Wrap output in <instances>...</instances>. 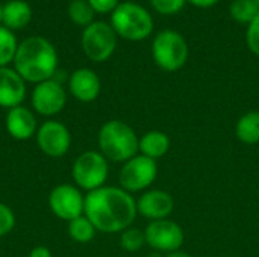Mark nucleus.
Instances as JSON below:
<instances>
[{
	"label": "nucleus",
	"instance_id": "obj_3",
	"mask_svg": "<svg viewBox=\"0 0 259 257\" xmlns=\"http://www.w3.org/2000/svg\"><path fill=\"white\" fill-rule=\"evenodd\" d=\"M99 151L115 164H124L138 155L140 138L135 130L121 120H109L102 124L97 135Z\"/></svg>",
	"mask_w": 259,
	"mask_h": 257
},
{
	"label": "nucleus",
	"instance_id": "obj_17",
	"mask_svg": "<svg viewBox=\"0 0 259 257\" xmlns=\"http://www.w3.org/2000/svg\"><path fill=\"white\" fill-rule=\"evenodd\" d=\"M170 147H171V141L165 132L149 130L140 138L138 153L149 159L158 161V159H162L168 153Z\"/></svg>",
	"mask_w": 259,
	"mask_h": 257
},
{
	"label": "nucleus",
	"instance_id": "obj_31",
	"mask_svg": "<svg viewBox=\"0 0 259 257\" xmlns=\"http://www.w3.org/2000/svg\"><path fill=\"white\" fill-rule=\"evenodd\" d=\"M165 257H193L190 253L184 251V250H178V251H173V253H168L165 254Z\"/></svg>",
	"mask_w": 259,
	"mask_h": 257
},
{
	"label": "nucleus",
	"instance_id": "obj_1",
	"mask_svg": "<svg viewBox=\"0 0 259 257\" xmlns=\"http://www.w3.org/2000/svg\"><path fill=\"white\" fill-rule=\"evenodd\" d=\"M83 215L102 233H121L132 226L138 212L137 200L120 186H102L85 195Z\"/></svg>",
	"mask_w": 259,
	"mask_h": 257
},
{
	"label": "nucleus",
	"instance_id": "obj_15",
	"mask_svg": "<svg viewBox=\"0 0 259 257\" xmlns=\"http://www.w3.org/2000/svg\"><path fill=\"white\" fill-rule=\"evenodd\" d=\"M5 127L11 138L17 141H27L36 135L38 121L30 109L20 105L6 112Z\"/></svg>",
	"mask_w": 259,
	"mask_h": 257
},
{
	"label": "nucleus",
	"instance_id": "obj_21",
	"mask_svg": "<svg viewBox=\"0 0 259 257\" xmlns=\"http://www.w3.org/2000/svg\"><path fill=\"white\" fill-rule=\"evenodd\" d=\"M229 14L237 23L249 24L259 14V0H234Z\"/></svg>",
	"mask_w": 259,
	"mask_h": 257
},
{
	"label": "nucleus",
	"instance_id": "obj_4",
	"mask_svg": "<svg viewBox=\"0 0 259 257\" xmlns=\"http://www.w3.org/2000/svg\"><path fill=\"white\" fill-rule=\"evenodd\" d=\"M111 26L117 36L127 41H143L153 30V18L144 6L135 2H123L111 14Z\"/></svg>",
	"mask_w": 259,
	"mask_h": 257
},
{
	"label": "nucleus",
	"instance_id": "obj_6",
	"mask_svg": "<svg viewBox=\"0 0 259 257\" xmlns=\"http://www.w3.org/2000/svg\"><path fill=\"white\" fill-rule=\"evenodd\" d=\"M109 176V161L96 150L80 153L71 167V177L76 186L91 192L106 185Z\"/></svg>",
	"mask_w": 259,
	"mask_h": 257
},
{
	"label": "nucleus",
	"instance_id": "obj_27",
	"mask_svg": "<svg viewBox=\"0 0 259 257\" xmlns=\"http://www.w3.org/2000/svg\"><path fill=\"white\" fill-rule=\"evenodd\" d=\"M246 42L249 50L259 56V14L247 24V32H246Z\"/></svg>",
	"mask_w": 259,
	"mask_h": 257
},
{
	"label": "nucleus",
	"instance_id": "obj_7",
	"mask_svg": "<svg viewBox=\"0 0 259 257\" xmlns=\"http://www.w3.org/2000/svg\"><path fill=\"white\" fill-rule=\"evenodd\" d=\"M80 44L90 61L105 62L117 48V33L111 24L105 21H94L83 29Z\"/></svg>",
	"mask_w": 259,
	"mask_h": 257
},
{
	"label": "nucleus",
	"instance_id": "obj_11",
	"mask_svg": "<svg viewBox=\"0 0 259 257\" xmlns=\"http://www.w3.org/2000/svg\"><path fill=\"white\" fill-rule=\"evenodd\" d=\"M36 144L39 150L53 159L62 158L71 147V133L68 127L56 120H47L36 130Z\"/></svg>",
	"mask_w": 259,
	"mask_h": 257
},
{
	"label": "nucleus",
	"instance_id": "obj_9",
	"mask_svg": "<svg viewBox=\"0 0 259 257\" xmlns=\"http://www.w3.org/2000/svg\"><path fill=\"white\" fill-rule=\"evenodd\" d=\"M146 245L159 253H173L182 250L185 242V232L181 224L167 218L158 221H149L144 229Z\"/></svg>",
	"mask_w": 259,
	"mask_h": 257
},
{
	"label": "nucleus",
	"instance_id": "obj_28",
	"mask_svg": "<svg viewBox=\"0 0 259 257\" xmlns=\"http://www.w3.org/2000/svg\"><path fill=\"white\" fill-rule=\"evenodd\" d=\"M88 3L96 14H112L120 5L118 0H88Z\"/></svg>",
	"mask_w": 259,
	"mask_h": 257
},
{
	"label": "nucleus",
	"instance_id": "obj_22",
	"mask_svg": "<svg viewBox=\"0 0 259 257\" xmlns=\"http://www.w3.org/2000/svg\"><path fill=\"white\" fill-rule=\"evenodd\" d=\"M18 44L20 42L17 41L15 33L8 27L0 26V68L14 62Z\"/></svg>",
	"mask_w": 259,
	"mask_h": 257
},
{
	"label": "nucleus",
	"instance_id": "obj_12",
	"mask_svg": "<svg viewBox=\"0 0 259 257\" xmlns=\"http://www.w3.org/2000/svg\"><path fill=\"white\" fill-rule=\"evenodd\" d=\"M30 101L36 114L50 118L58 115L65 108L67 92L61 82L56 79H49L35 85Z\"/></svg>",
	"mask_w": 259,
	"mask_h": 257
},
{
	"label": "nucleus",
	"instance_id": "obj_14",
	"mask_svg": "<svg viewBox=\"0 0 259 257\" xmlns=\"http://www.w3.org/2000/svg\"><path fill=\"white\" fill-rule=\"evenodd\" d=\"M100 89V77L91 68H77L68 79V91L80 103L94 101L99 97Z\"/></svg>",
	"mask_w": 259,
	"mask_h": 257
},
{
	"label": "nucleus",
	"instance_id": "obj_25",
	"mask_svg": "<svg viewBox=\"0 0 259 257\" xmlns=\"http://www.w3.org/2000/svg\"><path fill=\"white\" fill-rule=\"evenodd\" d=\"M187 0H150V5L153 9L164 15H173L178 14L184 6Z\"/></svg>",
	"mask_w": 259,
	"mask_h": 257
},
{
	"label": "nucleus",
	"instance_id": "obj_8",
	"mask_svg": "<svg viewBox=\"0 0 259 257\" xmlns=\"http://www.w3.org/2000/svg\"><path fill=\"white\" fill-rule=\"evenodd\" d=\"M158 177V164L143 155H137L126 161L118 173L120 188L129 194L147 191Z\"/></svg>",
	"mask_w": 259,
	"mask_h": 257
},
{
	"label": "nucleus",
	"instance_id": "obj_10",
	"mask_svg": "<svg viewBox=\"0 0 259 257\" xmlns=\"http://www.w3.org/2000/svg\"><path fill=\"white\" fill-rule=\"evenodd\" d=\"M49 208L55 217L70 223L71 220L83 215L85 195L76 185L61 183L50 191Z\"/></svg>",
	"mask_w": 259,
	"mask_h": 257
},
{
	"label": "nucleus",
	"instance_id": "obj_26",
	"mask_svg": "<svg viewBox=\"0 0 259 257\" xmlns=\"http://www.w3.org/2000/svg\"><path fill=\"white\" fill-rule=\"evenodd\" d=\"M15 227V215L12 209L0 201V238L9 235Z\"/></svg>",
	"mask_w": 259,
	"mask_h": 257
},
{
	"label": "nucleus",
	"instance_id": "obj_32",
	"mask_svg": "<svg viewBox=\"0 0 259 257\" xmlns=\"http://www.w3.org/2000/svg\"><path fill=\"white\" fill-rule=\"evenodd\" d=\"M2 9H3V5L0 3V23H2Z\"/></svg>",
	"mask_w": 259,
	"mask_h": 257
},
{
	"label": "nucleus",
	"instance_id": "obj_24",
	"mask_svg": "<svg viewBox=\"0 0 259 257\" xmlns=\"http://www.w3.org/2000/svg\"><path fill=\"white\" fill-rule=\"evenodd\" d=\"M146 245L144 230L137 227H127L120 233V247L127 253H137Z\"/></svg>",
	"mask_w": 259,
	"mask_h": 257
},
{
	"label": "nucleus",
	"instance_id": "obj_13",
	"mask_svg": "<svg viewBox=\"0 0 259 257\" xmlns=\"http://www.w3.org/2000/svg\"><path fill=\"white\" fill-rule=\"evenodd\" d=\"M175 211V200L162 189H147L137 200V212L149 221L167 220Z\"/></svg>",
	"mask_w": 259,
	"mask_h": 257
},
{
	"label": "nucleus",
	"instance_id": "obj_23",
	"mask_svg": "<svg viewBox=\"0 0 259 257\" xmlns=\"http://www.w3.org/2000/svg\"><path fill=\"white\" fill-rule=\"evenodd\" d=\"M94 14L88 0H71L68 5V17L77 26L87 27L94 23Z\"/></svg>",
	"mask_w": 259,
	"mask_h": 257
},
{
	"label": "nucleus",
	"instance_id": "obj_19",
	"mask_svg": "<svg viewBox=\"0 0 259 257\" xmlns=\"http://www.w3.org/2000/svg\"><path fill=\"white\" fill-rule=\"evenodd\" d=\"M235 136L240 142L255 145L259 142V111H249L235 124Z\"/></svg>",
	"mask_w": 259,
	"mask_h": 257
},
{
	"label": "nucleus",
	"instance_id": "obj_2",
	"mask_svg": "<svg viewBox=\"0 0 259 257\" xmlns=\"http://www.w3.org/2000/svg\"><path fill=\"white\" fill-rule=\"evenodd\" d=\"M58 53L53 44L42 36H29L18 44L14 70L29 83L53 79L58 70Z\"/></svg>",
	"mask_w": 259,
	"mask_h": 257
},
{
	"label": "nucleus",
	"instance_id": "obj_5",
	"mask_svg": "<svg viewBox=\"0 0 259 257\" xmlns=\"http://www.w3.org/2000/svg\"><path fill=\"white\" fill-rule=\"evenodd\" d=\"M190 48L187 39L173 29H165L156 33L152 42V56L155 64L167 73H175L184 68L188 61Z\"/></svg>",
	"mask_w": 259,
	"mask_h": 257
},
{
	"label": "nucleus",
	"instance_id": "obj_18",
	"mask_svg": "<svg viewBox=\"0 0 259 257\" xmlns=\"http://www.w3.org/2000/svg\"><path fill=\"white\" fill-rule=\"evenodd\" d=\"M32 20V8L24 0H9L2 9V23L9 30L26 27Z\"/></svg>",
	"mask_w": 259,
	"mask_h": 257
},
{
	"label": "nucleus",
	"instance_id": "obj_16",
	"mask_svg": "<svg viewBox=\"0 0 259 257\" xmlns=\"http://www.w3.org/2000/svg\"><path fill=\"white\" fill-rule=\"evenodd\" d=\"M26 97V82L9 67L0 68V108L12 109L20 106Z\"/></svg>",
	"mask_w": 259,
	"mask_h": 257
},
{
	"label": "nucleus",
	"instance_id": "obj_29",
	"mask_svg": "<svg viewBox=\"0 0 259 257\" xmlns=\"http://www.w3.org/2000/svg\"><path fill=\"white\" fill-rule=\"evenodd\" d=\"M27 257H53L52 256V251L44 247V245H38V247H33L29 253Z\"/></svg>",
	"mask_w": 259,
	"mask_h": 257
},
{
	"label": "nucleus",
	"instance_id": "obj_20",
	"mask_svg": "<svg viewBox=\"0 0 259 257\" xmlns=\"http://www.w3.org/2000/svg\"><path fill=\"white\" fill-rule=\"evenodd\" d=\"M67 232H68V236L77 242V244H88L94 239L96 233H97V229L94 227V224L85 217V215H80L74 220H71L67 226Z\"/></svg>",
	"mask_w": 259,
	"mask_h": 257
},
{
	"label": "nucleus",
	"instance_id": "obj_30",
	"mask_svg": "<svg viewBox=\"0 0 259 257\" xmlns=\"http://www.w3.org/2000/svg\"><path fill=\"white\" fill-rule=\"evenodd\" d=\"M187 2H190L191 5H194V6H197V8L206 9V8L214 6L219 0H187Z\"/></svg>",
	"mask_w": 259,
	"mask_h": 257
}]
</instances>
